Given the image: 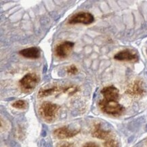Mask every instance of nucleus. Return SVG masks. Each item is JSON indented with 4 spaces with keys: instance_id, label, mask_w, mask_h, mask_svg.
Segmentation results:
<instances>
[{
    "instance_id": "2",
    "label": "nucleus",
    "mask_w": 147,
    "mask_h": 147,
    "mask_svg": "<svg viewBox=\"0 0 147 147\" xmlns=\"http://www.w3.org/2000/svg\"><path fill=\"white\" fill-rule=\"evenodd\" d=\"M60 107L50 102H44L39 107L40 116L47 122H52L57 117Z\"/></svg>"
},
{
    "instance_id": "7",
    "label": "nucleus",
    "mask_w": 147,
    "mask_h": 147,
    "mask_svg": "<svg viewBox=\"0 0 147 147\" xmlns=\"http://www.w3.org/2000/svg\"><path fill=\"white\" fill-rule=\"evenodd\" d=\"M114 59L118 61L137 62L138 60V56L134 50L125 49L118 52L114 56Z\"/></svg>"
},
{
    "instance_id": "4",
    "label": "nucleus",
    "mask_w": 147,
    "mask_h": 147,
    "mask_svg": "<svg viewBox=\"0 0 147 147\" xmlns=\"http://www.w3.org/2000/svg\"><path fill=\"white\" fill-rule=\"evenodd\" d=\"M145 84L141 80H134L127 86L125 93L133 98H140L146 94Z\"/></svg>"
},
{
    "instance_id": "15",
    "label": "nucleus",
    "mask_w": 147,
    "mask_h": 147,
    "mask_svg": "<svg viewBox=\"0 0 147 147\" xmlns=\"http://www.w3.org/2000/svg\"><path fill=\"white\" fill-rule=\"evenodd\" d=\"M79 72V69L75 65H71L67 68V73L69 75H77Z\"/></svg>"
},
{
    "instance_id": "11",
    "label": "nucleus",
    "mask_w": 147,
    "mask_h": 147,
    "mask_svg": "<svg viewBox=\"0 0 147 147\" xmlns=\"http://www.w3.org/2000/svg\"><path fill=\"white\" fill-rule=\"evenodd\" d=\"M19 54L29 59H37L40 57L41 51L37 47H31L19 51Z\"/></svg>"
},
{
    "instance_id": "17",
    "label": "nucleus",
    "mask_w": 147,
    "mask_h": 147,
    "mask_svg": "<svg viewBox=\"0 0 147 147\" xmlns=\"http://www.w3.org/2000/svg\"><path fill=\"white\" fill-rule=\"evenodd\" d=\"M57 147H75L72 143L70 142H62L57 145Z\"/></svg>"
},
{
    "instance_id": "14",
    "label": "nucleus",
    "mask_w": 147,
    "mask_h": 147,
    "mask_svg": "<svg viewBox=\"0 0 147 147\" xmlns=\"http://www.w3.org/2000/svg\"><path fill=\"white\" fill-rule=\"evenodd\" d=\"M12 106L14 108L16 109H19V110H24L27 108V102L23 100H18L14 102L12 104Z\"/></svg>"
},
{
    "instance_id": "6",
    "label": "nucleus",
    "mask_w": 147,
    "mask_h": 147,
    "mask_svg": "<svg viewBox=\"0 0 147 147\" xmlns=\"http://www.w3.org/2000/svg\"><path fill=\"white\" fill-rule=\"evenodd\" d=\"M75 46L74 42L70 41H64L56 45L54 52L59 58H66L70 55Z\"/></svg>"
},
{
    "instance_id": "12",
    "label": "nucleus",
    "mask_w": 147,
    "mask_h": 147,
    "mask_svg": "<svg viewBox=\"0 0 147 147\" xmlns=\"http://www.w3.org/2000/svg\"><path fill=\"white\" fill-rule=\"evenodd\" d=\"M63 87H60V86H54L47 88H42V89L39 90L38 92V97L44 98L50 96L56 93V92H63Z\"/></svg>"
},
{
    "instance_id": "16",
    "label": "nucleus",
    "mask_w": 147,
    "mask_h": 147,
    "mask_svg": "<svg viewBox=\"0 0 147 147\" xmlns=\"http://www.w3.org/2000/svg\"><path fill=\"white\" fill-rule=\"evenodd\" d=\"M104 147H117V142L113 138H109L104 143Z\"/></svg>"
},
{
    "instance_id": "1",
    "label": "nucleus",
    "mask_w": 147,
    "mask_h": 147,
    "mask_svg": "<svg viewBox=\"0 0 147 147\" xmlns=\"http://www.w3.org/2000/svg\"><path fill=\"white\" fill-rule=\"evenodd\" d=\"M98 105L103 113L110 115H120L125 111L124 107L117 100H109L103 98L100 100Z\"/></svg>"
},
{
    "instance_id": "10",
    "label": "nucleus",
    "mask_w": 147,
    "mask_h": 147,
    "mask_svg": "<svg viewBox=\"0 0 147 147\" xmlns=\"http://www.w3.org/2000/svg\"><path fill=\"white\" fill-rule=\"evenodd\" d=\"M92 135L94 138L102 140H107L110 138L111 135V131L106 130L102 127L100 123H96L94 125L92 130Z\"/></svg>"
},
{
    "instance_id": "9",
    "label": "nucleus",
    "mask_w": 147,
    "mask_h": 147,
    "mask_svg": "<svg viewBox=\"0 0 147 147\" xmlns=\"http://www.w3.org/2000/svg\"><path fill=\"white\" fill-rule=\"evenodd\" d=\"M101 94L104 99L109 100H117L119 98V92L117 88L113 86L105 87L101 90Z\"/></svg>"
},
{
    "instance_id": "3",
    "label": "nucleus",
    "mask_w": 147,
    "mask_h": 147,
    "mask_svg": "<svg viewBox=\"0 0 147 147\" xmlns=\"http://www.w3.org/2000/svg\"><path fill=\"white\" fill-rule=\"evenodd\" d=\"M39 82V77L36 73H29L19 81V87L22 92L28 93L35 89Z\"/></svg>"
},
{
    "instance_id": "8",
    "label": "nucleus",
    "mask_w": 147,
    "mask_h": 147,
    "mask_svg": "<svg viewBox=\"0 0 147 147\" xmlns=\"http://www.w3.org/2000/svg\"><path fill=\"white\" fill-rule=\"evenodd\" d=\"M80 129H71L68 126H63L57 128L54 131V135L58 139H68L74 137L80 133Z\"/></svg>"
},
{
    "instance_id": "13",
    "label": "nucleus",
    "mask_w": 147,
    "mask_h": 147,
    "mask_svg": "<svg viewBox=\"0 0 147 147\" xmlns=\"http://www.w3.org/2000/svg\"><path fill=\"white\" fill-rule=\"evenodd\" d=\"M79 91V87L77 86H68L63 88V92L69 95H72Z\"/></svg>"
},
{
    "instance_id": "18",
    "label": "nucleus",
    "mask_w": 147,
    "mask_h": 147,
    "mask_svg": "<svg viewBox=\"0 0 147 147\" xmlns=\"http://www.w3.org/2000/svg\"><path fill=\"white\" fill-rule=\"evenodd\" d=\"M83 147H99V146L97 144H96L95 142H90L86 143V144L83 146Z\"/></svg>"
},
{
    "instance_id": "5",
    "label": "nucleus",
    "mask_w": 147,
    "mask_h": 147,
    "mask_svg": "<svg viewBox=\"0 0 147 147\" xmlns=\"http://www.w3.org/2000/svg\"><path fill=\"white\" fill-rule=\"evenodd\" d=\"M94 20V17L91 13L88 12H79L71 16L68 22L71 24H83L87 25V24L92 23Z\"/></svg>"
}]
</instances>
